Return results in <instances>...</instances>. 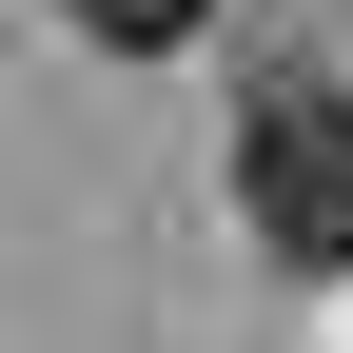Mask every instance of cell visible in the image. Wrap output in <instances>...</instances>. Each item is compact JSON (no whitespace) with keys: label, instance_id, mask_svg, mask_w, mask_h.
<instances>
[{"label":"cell","instance_id":"obj_1","mask_svg":"<svg viewBox=\"0 0 353 353\" xmlns=\"http://www.w3.org/2000/svg\"><path fill=\"white\" fill-rule=\"evenodd\" d=\"M236 216L294 255V275H353V79H255L236 99Z\"/></svg>","mask_w":353,"mask_h":353},{"label":"cell","instance_id":"obj_2","mask_svg":"<svg viewBox=\"0 0 353 353\" xmlns=\"http://www.w3.org/2000/svg\"><path fill=\"white\" fill-rule=\"evenodd\" d=\"M59 20H79V39H99V59H176V39H196V20H216V0H59Z\"/></svg>","mask_w":353,"mask_h":353}]
</instances>
